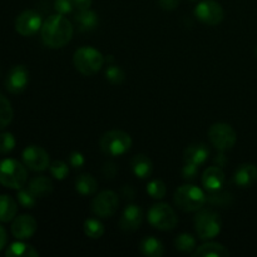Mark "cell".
Instances as JSON below:
<instances>
[{"label": "cell", "mask_w": 257, "mask_h": 257, "mask_svg": "<svg viewBox=\"0 0 257 257\" xmlns=\"http://www.w3.org/2000/svg\"><path fill=\"white\" fill-rule=\"evenodd\" d=\"M74 28L68 18L63 14H54L48 17L43 22L40 37L47 47L58 49L63 48L72 40Z\"/></svg>", "instance_id": "cell-1"}, {"label": "cell", "mask_w": 257, "mask_h": 257, "mask_svg": "<svg viewBox=\"0 0 257 257\" xmlns=\"http://www.w3.org/2000/svg\"><path fill=\"white\" fill-rule=\"evenodd\" d=\"M175 205L183 212H197L207 202V195L195 185H183L173 195Z\"/></svg>", "instance_id": "cell-2"}, {"label": "cell", "mask_w": 257, "mask_h": 257, "mask_svg": "<svg viewBox=\"0 0 257 257\" xmlns=\"http://www.w3.org/2000/svg\"><path fill=\"white\" fill-rule=\"evenodd\" d=\"M105 58L102 53L93 47H82L75 50L73 55V64L80 74L89 77L94 75L102 69Z\"/></svg>", "instance_id": "cell-3"}, {"label": "cell", "mask_w": 257, "mask_h": 257, "mask_svg": "<svg viewBox=\"0 0 257 257\" xmlns=\"http://www.w3.org/2000/svg\"><path fill=\"white\" fill-rule=\"evenodd\" d=\"M27 180L28 171L23 163L13 158L0 161V185L13 190H19L24 187Z\"/></svg>", "instance_id": "cell-4"}, {"label": "cell", "mask_w": 257, "mask_h": 257, "mask_svg": "<svg viewBox=\"0 0 257 257\" xmlns=\"http://www.w3.org/2000/svg\"><path fill=\"white\" fill-rule=\"evenodd\" d=\"M222 220L216 211L201 208L195 216V230L198 237L203 241L212 240L220 235Z\"/></svg>", "instance_id": "cell-5"}, {"label": "cell", "mask_w": 257, "mask_h": 257, "mask_svg": "<svg viewBox=\"0 0 257 257\" xmlns=\"http://www.w3.org/2000/svg\"><path fill=\"white\" fill-rule=\"evenodd\" d=\"M99 147L105 155L118 157L131 150L132 137L122 130H110L100 137Z\"/></svg>", "instance_id": "cell-6"}, {"label": "cell", "mask_w": 257, "mask_h": 257, "mask_svg": "<svg viewBox=\"0 0 257 257\" xmlns=\"http://www.w3.org/2000/svg\"><path fill=\"white\" fill-rule=\"evenodd\" d=\"M148 222L160 231H171L177 226L178 217L175 210L167 203H156L148 211Z\"/></svg>", "instance_id": "cell-7"}, {"label": "cell", "mask_w": 257, "mask_h": 257, "mask_svg": "<svg viewBox=\"0 0 257 257\" xmlns=\"http://www.w3.org/2000/svg\"><path fill=\"white\" fill-rule=\"evenodd\" d=\"M208 138L216 150L226 152L236 145L237 135L227 123H215L208 131Z\"/></svg>", "instance_id": "cell-8"}, {"label": "cell", "mask_w": 257, "mask_h": 257, "mask_svg": "<svg viewBox=\"0 0 257 257\" xmlns=\"http://www.w3.org/2000/svg\"><path fill=\"white\" fill-rule=\"evenodd\" d=\"M119 208V196L109 190L102 191L92 202V211L100 218H109L115 215Z\"/></svg>", "instance_id": "cell-9"}, {"label": "cell", "mask_w": 257, "mask_h": 257, "mask_svg": "<svg viewBox=\"0 0 257 257\" xmlns=\"http://www.w3.org/2000/svg\"><path fill=\"white\" fill-rule=\"evenodd\" d=\"M195 15L203 24L215 27L222 23L225 18V10L222 5L215 0H203L196 5Z\"/></svg>", "instance_id": "cell-10"}, {"label": "cell", "mask_w": 257, "mask_h": 257, "mask_svg": "<svg viewBox=\"0 0 257 257\" xmlns=\"http://www.w3.org/2000/svg\"><path fill=\"white\" fill-rule=\"evenodd\" d=\"M23 161L25 167L35 172H43L50 166V158L47 151L39 146H28L23 151Z\"/></svg>", "instance_id": "cell-11"}, {"label": "cell", "mask_w": 257, "mask_h": 257, "mask_svg": "<svg viewBox=\"0 0 257 257\" xmlns=\"http://www.w3.org/2000/svg\"><path fill=\"white\" fill-rule=\"evenodd\" d=\"M43 20L35 10H24L15 20V29L23 37H30L42 29Z\"/></svg>", "instance_id": "cell-12"}, {"label": "cell", "mask_w": 257, "mask_h": 257, "mask_svg": "<svg viewBox=\"0 0 257 257\" xmlns=\"http://www.w3.org/2000/svg\"><path fill=\"white\" fill-rule=\"evenodd\" d=\"M29 70L25 65H15L5 78V88L12 94H20L29 84Z\"/></svg>", "instance_id": "cell-13"}, {"label": "cell", "mask_w": 257, "mask_h": 257, "mask_svg": "<svg viewBox=\"0 0 257 257\" xmlns=\"http://www.w3.org/2000/svg\"><path fill=\"white\" fill-rule=\"evenodd\" d=\"M37 221L33 216L22 215L14 218L12 223V233L18 240L30 238L37 231Z\"/></svg>", "instance_id": "cell-14"}, {"label": "cell", "mask_w": 257, "mask_h": 257, "mask_svg": "<svg viewBox=\"0 0 257 257\" xmlns=\"http://www.w3.org/2000/svg\"><path fill=\"white\" fill-rule=\"evenodd\" d=\"M143 221L142 208L136 205H128L119 220V227L125 232H133L140 228Z\"/></svg>", "instance_id": "cell-15"}, {"label": "cell", "mask_w": 257, "mask_h": 257, "mask_svg": "<svg viewBox=\"0 0 257 257\" xmlns=\"http://www.w3.org/2000/svg\"><path fill=\"white\" fill-rule=\"evenodd\" d=\"M202 185L207 192L210 191H217L223 188L226 182L225 172L218 166H212V167L206 168L205 172L202 173Z\"/></svg>", "instance_id": "cell-16"}, {"label": "cell", "mask_w": 257, "mask_h": 257, "mask_svg": "<svg viewBox=\"0 0 257 257\" xmlns=\"http://www.w3.org/2000/svg\"><path fill=\"white\" fill-rule=\"evenodd\" d=\"M210 147L203 142H196L187 146L183 152V160L185 162L195 163V165H202L210 157Z\"/></svg>", "instance_id": "cell-17"}, {"label": "cell", "mask_w": 257, "mask_h": 257, "mask_svg": "<svg viewBox=\"0 0 257 257\" xmlns=\"http://www.w3.org/2000/svg\"><path fill=\"white\" fill-rule=\"evenodd\" d=\"M233 181L241 188L252 187L257 182V167L252 163H243L236 170Z\"/></svg>", "instance_id": "cell-18"}, {"label": "cell", "mask_w": 257, "mask_h": 257, "mask_svg": "<svg viewBox=\"0 0 257 257\" xmlns=\"http://www.w3.org/2000/svg\"><path fill=\"white\" fill-rule=\"evenodd\" d=\"M130 166L136 177L141 178V180L148 178L153 172V162L151 161L150 157L142 155V153L133 156L130 162Z\"/></svg>", "instance_id": "cell-19"}, {"label": "cell", "mask_w": 257, "mask_h": 257, "mask_svg": "<svg viewBox=\"0 0 257 257\" xmlns=\"http://www.w3.org/2000/svg\"><path fill=\"white\" fill-rule=\"evenodd\" d=\"M75 24L80 32H90L94 30L99 24V18L95 12L90 9L78 10L77 14L74 15Z\"/></svg>", "instance_id": "cell-20"}, {"label": "cell", "mask_w": 257, "mask_h": 257, "mask_svg": "<svg viewBox=\"0 0 257 257\" xmlns=\"http://www.w3.org/2000/svg\"><path fill=\"white\" fill-rule=\"evenodd\" d=\"M29 190L37 196L38 198L47 197L48 195L53 192L54 186H53V181L47 176H38L30 180L29 185H28Z\"/></svg>", "instance_id": "cell-21"}, {"label": "cell", "mask_w": 257, "mask_h": 257, "mask_svg": "<svg viewBox=\"0 0 257 257\" xmlns=\"http://www.w3.org/2000/svg\"><path fill=\"white\" fill-rule=\"evenodd\" d=\"M75 191L82 196H92L97 192L98 182L89 173H82L75 178Z\"/></svg>", "instance_id": "cell-22"}, {"label": "cell", "mask_w": 257, "mask_h": 257, "mask_svg": "<svg viewBox=\"0 0 257 257\" xmlns=\"http://www.w3.org/2000/svg\"><path fill=\"white\" fill-rule=\"evenodd\" d=\"M195 257H208V256H215V257H227L230 256V251L218 242H206L202 246L196 248L192 253Z\"/></svg>", "instance_id": "cell-23"}, {"label": "cell", "mask_w": 257, "mask_h": 257, "mask_svg": "<svg viewBox=\"0 0 257 257\" xmlns=\"http://www.w3.org/2000/svg\"><path fill=\"white\" fill-rule=\"evenodd\" d=\"M138 247H140V252L147 257H161L165 253L163 243L158 238L152 237V236L143 238Z\"/></svg>", "instance_id": "cell-24"}, {"label": "cell", "mask_w": 257, "mask_h": 257, "mask_svg": "<svg viewBox=\"0 0 257 257\" xmlns=\"http://www.w3.org/2000/svg\"><path fill=\"white\" fill-rule=\"evenodd\" d=\"M18 205L10 196L0 195V222H10L15 218Z\"/></svg>", "instance_id": "cell-25"}, {"label": "cell", "mask_w": 257, "mask_h": 257, "mask_svg": "<svg viewBox=\"0 0 257 257\" xmlns=\"http://www.w3.org/2000/svg\"><path fill=\"white\" fill-rule=\"evenodd\" d=\"M39 253L32 245L22 242V241L13 242L5 251V256L8 257H37Z\"/></svg>", "instance_id": "cell-26"}, {"label": "cell", "mask_w": 257, "mask_h": 257, "mask_svg": "<svg viewBox=\"0 0 257 257\" xmlns=\"http://www.w3.org/2000/svg\"><path fill=\"white\" fill-rule=\"evenodd\" d=\"M207 202L216 207H230L233 202V195L228 191H223L222 188L217 191H210L207 193Z\"/></svg>", "instance_id": "cell-27"}, {"label": "cell", "mask_w": 257, "mask_h": 257, "mask_svg": "<svg viewBox=\"0 0 257 257\" xmlns=\"http://www.w3.org/2000/svg\"><path fill=\"white\" fill-rule=\"evenodd\" d=\"M176 250L182 253H193L196 250V238L190 233H181L175 240Z\"/></svg>", "instance_id": "cell-28"}, {"label": "cell", "mask_w": 257, "mask_h": 257, "mask_svg": "<svg viewBox=\"0 0 257 257\" xmlns=\"http://www.w3.org/2000/svg\"><path fill=\"white\" fill-rule=\"evenodd\" d=\"M13 117H14V110L9 99L0 93V130L8 127L12 123Z\"/></svg>", "instance_id": "cell-29"}, {"label": "cell", "mask_w": 257, "mask_h": 257, "mask_svg": "<svg viewBox=\"0 0 257 257\" xmlns=\"http://www.w3.org/2000/svg\"><path fill=\"white\" fill-rule=\"evenodd\" d=\"M83 228H84L85 236L93 238V240H98V238H100L104 235V226L97 218H88V220H85Z\"/></svg>", "instance_id": "cell-30"}, {"label": "cell", "mask_w": 257, "mask_h": 257, "mask_svg": "<svg viewBox=\"0 0 257 257\" xmlns=\"http://www.w3.org/2000/svg\"><path fill=\"white\" fill-rule=\"evenodd\" d=\"M147 193L153 200H162L167 193V187L162 180H152L147 183Z\"/></svg>", "instance_id": "cell-31"}, {"label": "cell", "mask_w": 257, "mask_h": 257, "mask_svg": "<svg viewBox=\"0 0 257 257\" xmlns=\"http://www.w3.org/2000/svg\"><path fill=\"white\" fill-rule=\"evenodd\" d=\"M105 78H107V80L110 84L118 85L122 84L125 80V73L124 70L120 67H118V65L108 64L107 69H105Z\"/></svg>", "instance_id": "cell-32"}, {"label": "cell", "mask_w": 257, "mask_h": 257, "mask_svg": "<svg viewBox=\"0 0 257 257\" xmlns=\"http://www.w3.org/2000/svg\"><path fill=\"white\" fill-rule=\"evenodd\" d=\"M17 198L19 205L24 208H33L35 205H37V201H38V197L29 190V187L19 188Z\"/></svg>", "instance_id": "cell-33"}, {"label": "cell", "mask_w": 257, "mask_h": 257, "mask_svg": "<svg viewBox=\"0 0 257 257\" xmlns=\"http://www.w3.org/2000/svg\"><path fill=\"white\" fill-rule=\"evenodd\" d=\"M50 175L55 178V180L63 181L68 177L69 175V165L65 163L64 161H53L49 166Z\"/></svg>", "instance_id": "cell-34"}, {"label": "cell", "mask_w": 257, "mask_h": 257, "mask_svg": "<svg viewBox=\"0 0 257 257\" xmlns=\"http://www.w3.org/2000/svg\"><path fill=\"white\" fill-rule=\"evenodd\" d=\"M15 145H17V141H15V137L12 133H0V153L2 155L12 152L14 150Z\"/></svg>", "instance_id": "cell-35"}, {"label": "cell", "mask_w": 257, "mask_h": 257, "mask_svg": "<svg viewBox=\"0 0 257 257\" xmlns=\"http://www.w3.org/2000/svg\"><path fill=\"white\" fill-rule=\"evenodd\" d=\"M198 173H200V170H198V165H195V163L185 162V166H183V168H182L183 180L188 181V182H192V181L197 180Z\"/></svg>", "instance_id": "cell-36"}, {"label": "cell", "mask_w": 257, "mask_h": 257, "mask_svg": "<svg viewBox=\"0 0 257 257\" xmlns=\"http://www.w3.org/2000/svg\"><path fill=\"white\" fill-rule=\"evenodd\" d=\"M54 9L59 14L67 15L74 9V2L73 0H54Z\"/></svg>", "instance_id": "cell-37"}, {"label": "cell", "mask_w": 257, "mask_h": 257, "mask_svg": "<svg viewBox=\"0 0 257 257\" xmlns=\"http://www.w3.org/2000/svg\"><path fill=\"white\" fill-rule=\"evenodd\" d=\"M69 165L70 167L73 168H82L83 166L85 165V158L83 156V153H80L79 151H73L72 153L69 155Z\"/></svg>", "instance_id": "cell-38"}, {"label": "cell", "mask_w": 257, "mask_h": 257, "mask_svg": "<svg viewBox=\"0 0 257 257\" xmlns=\"http://www.w3.org/2000/svg\"><path fill=\"white\" fill-rule=\"evenodd\" d=\"M102 173L103 176H104L105 178H114L115 176H117L118 173V166L115 165L114 162H105L104 165H103V168H102Z\"/></svg>", "instance_id": "cell-39"}, {"label": "cell", "mask_w": 257, "mask_h": 257, "mask_svg": "<svg viewBox=\"0 0 257 257\" xmlns=\"http://www.w3.org/2000/svg\"><path fill=\"white\" fill-rule=\"evenodd\" d=\"M158 5L163 10H175L180 5V0H158Z\"/></svg>", "instance_id": "cell-40"}, {"label": "cell", "mask_w": 257, "mask_h": 257, "mask_svg": "<svg viewBox=\"0 0 257 257\" xmlns=\"http://www.w3.org/2000/svg\"><path fill=\"white\" fill-rule=\"evenodd\" d=\"M120 195H122V197H124L125 200L131 201V200H133V198H135L136 191H135V188L132 187V186L125 185V186H123L122 190H120Z\"/></svg>", "instance_id": "cell-41"}, {"label": "cell", "mask_w": 257, "mask_h": 257, "mask_svg": "<svg viewBox=\"0 0 257 257\" xmlns=\"http://www.w3.org/2000/svg\"><path fill=\"white\" fill-rule=\"evenodd\" d=\"M213 161H215V165L218 166V167H221V168L225 167V166L227 165V162H228L227 156H226L225 152H222V151H220V153L216 156L215 160H213Z\"/></svg>", "instance_id": "cell-42"}, {"label": "cell", "mask_w": 257, "mask_h": 257, "mask_svg": "<svg viewBox=\"0 0 257 257\" xmlns=\"http://www.w3.org/2000/svg\"><path fill=\"white\" fill-rule=\"evenodd\" d=\"M73 2H74V8H77L78 10L89 9L92 5V0H73Z\"/></svg>", "instance_id": "cell-43"}, {"label": "cell", "mask_w": 257, "mask_h": 257, "mask_svg": "<svg viewBox=\"0 0 257 257\" xmlns=\"http://www.w3.org/2000/svg\"><path fill=\"white\" fill-rule=\"evenodd\" d=\"M7 241H8L7 231H5V228L0 225V250H3V247H5Z\"/></svg>", "instance_id": "cell-44"}, {"label": "cell", "mask_w": 257, "mask_h": 257, "mask_svg": "<svg viewBox=\"0 0 257 257\" xmlns=\"http://www.w3.org/2000/svg\"><path fill=\"white\" fill-rule=\"evenodd\" d=\"M256 54H257V48H256Z\"/></svg>", "instance_id": "cell-45"}]
</instances>
